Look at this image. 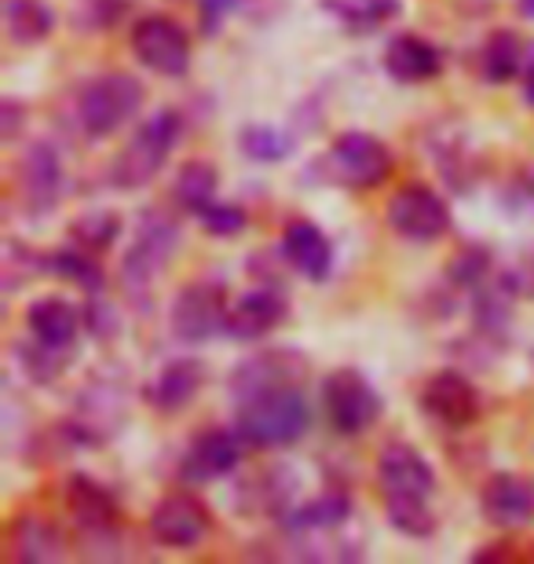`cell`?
Here are the masks:
<instances>
[{"label":"cell","instance_id":"obj_1","mask_svg":"<svg viewBox=\"0 0 534 564\" xmlns=\"http://www.w3.org/2000/svg\"><path fill=\"white\" fill-rule=\"evenodd\" d=\"M235 429L242 440L257 451H275L293 447L308 436L312 429V408L297 389H279V392H260L253 400L238 403Z\"/></svg>","mask_w":534,"mask_h":564},{"label":"cell","instance_id":"obj_2","mask_svg":"<svg viewBox=\"0 0 534 564\" xmlns=\"http://www.w3.org/2000/svg\"><path fill=\"white\" fill-rule=\"evenodd\" d=\"M179 137H184V118H179V110H173V107L154 110V115L135 129V137L124 143L118 162H113V169H110L113 187L140 191L151 184V180L165 169Z\"/></svg>","mask_w":534,"mask_h":564},{"label":"cell","instance_id":"obj_3","mask_svg":"<svg viewBox=\"0 0 534 564\" xmlns=\"http://www.w3.org/2000/svg\"><path fill=\"white\" fill-rule=\"evenodd\" d=\"M179 246V228L165 209H146L140 224H135V239L129 246L121 261V290L129 293L135 304H143V297L151 301L154 282L162 279L168 257Z\"/></svg>","mask_w":534,"mask_h":564},{"label":"cell","instance_id":"obj_4","mask_svg":"<svg viewBox=\"0 0 534 564\" xmlns=\"http://www.w3.org/2000/svg\"><path fill=\"white\" fill-rule=\"evenodd\" d=\"M129 414V389L121 378L96 375L77 392L74 414L63 422V436L70 447H103L107 440L124 425Z\"/></svg>","mask_w":534,"mask_h":564},{"label":"cell","instance_id":"obj_5","mask_svg":"<svg viewBox=\"0 0 534 564\" xmlns=\"http://www.w3.org/2000/svg\"><path fill=\"white\" fill-rule=\"evenodd\" d=\"M143 107V85L132 74H99L77 96V126L88 140L113 137Z\"/></svg>","mask_w":534,"mask_h":564},{"label":"cell","instance_id":"obj_6","mask_svg":"<svg viewBox=\"0 0 534 564\" xmlns=\"http://www.w3.org/2000/svg\"><path fill=\"white\" fill-rule=\"evenodd\" d=\"M323 169H326L329 184L370 191L389 180L392 151H389V143L370 137V132H340V137L329 143Z\"/></svg>","mask_w":534,"mask_h":564},{"label":"cell","instance_id":"obj_7","mask_svg":"<svg viewBox=\"0 0 534 564\" xmlns=\"http://www.w3.org/2000/svg\"><path fill=\"white\" fill-rule=\"evenodd\" d=\"M323 411L326 422L337 429L340 436H362L367 429L381 419L384 400L381 392L370 386L367 375L351 367H340L323 381Z\"/></svg>","mask_w":534,"mask_h":564},{"label":"cell","instance_id":"obj_8","mask_svg":"<svg viewBox=\"0 0 534 564\" xmlns=\"http://www.w3.org/2000/svg\"><path fill=\"white\" fill-rule=\"evenodd\" d=\"M312 375V364L304 352H293V348H268L260 356H249L246 364H238L227 378L231 386L235 403L253 400L260 392H279V389H297L304 386V378Z\"/></svg>","mask_w":534,"mask_h":564},{"label":"cell","instance_id":"obj_9","mask_svg":"<svg viewBox=\"0 0 534 564\" xmlns=\"http://www.w3.org/2000/svg\"><path fill=\"white\" fill-rule=\"evenodd\" d=\"M132 55L157 77H184L190 70V37L176 19L146 15L132 26Z\"/></svg>","mask_w":534,"mask_h":564},{"label":"cell","instance_id":"obj_10","mask_svg":"<svg viewBox=\"0 0 534 564\" xmlns=\"http://www.w3.org/2000/svg\"><path fill=\"white\" fill-rule=\"evenodd\" d=\"M389 224L411 242H436L450 231V206L439 198V191L406 184L389 198Z\"/></svg>","mask_w":534,"mask_h":564},{"label":"cell","instance_id":"obj_11","mask_svg":"<svg viewBox=\"0 0 534 564\" xmlns=\"http://www.w3.org/2000/svg\"><path fill=\"white\" fill-rule=\"evenodd\" d=\"M227 293L220 282H190L173 301V334L187 345H201L224 334L227 326Z\"/></svg>","mask_w":534,"mask_h":564},{"label":"cell","instance_id":"obj_12","mask_svg":"<svg viewBox=\"0 0 534 564\" xmlns=\"http://www.w3.org/2000/svg\"><path fill=\"white\" fill-rule=\"evenodd\" d=\"M15 187H19V198H22V206H26V213H37L41 217V213L55 209V202H59L66 191L63 154L55 151L48 140L30 143L19 158Z\"/></svg>","mask_w":534,"mask_h":564},{"label":"cell","instance_id":"obj_13","mask_svg":"<svg viewBox=\"0 0 534 564\" xmlns=\"http://www.w3.org/2000/svg\"><path fill=\"white\" fill-rule=\"evenodd\" d=\"M378 484L384 502L392 499H432L436 491V469L417 447L395 440L378 455Z\"/></svg>","mask_w":534,"mask_h":564},{"label":"cell","instance_id":"obj_14","mask_svg":"<svg viewBox=\"0 0 534 564\" xmlns=\"http://www.w3.org/2000/svg\"><path fill=\"white\" fill-rule=\"evenodd\" d=\"M212 532V513L190 495H168L151 513V539L165 550H195Z\"/></svg>","mask_w":534,"mask_h":564},{"label":"cell","instance_id":"obj_15","mask_svg":"<svg viewBox=\"0 0 534 564\" xmlns=\"http://www.w3.org/2000/svg\"><path fill=\"white\" fill-rule=\"evenodd\" d=\"M242 447H249L238 429H209L179 458V477L187 484H212L242 466Z\"/></svg>","mask_w":534,"mask_h":564},{"label":"cell","instance_id":"obj_16","mask_svg":"<svg viewBox=\"0 0 534 564\" xmlns=\"http://www.w3.org/2000/svg\"><path fill=\"white\" fill-rule=\"evenodd\" d=\"M422 408L428 419H436L447 429H469L476 419H480V392L469 381V375L461 370H439L432 375L422 389Z\"/></svg>","mask_w":534,"mask_h":564},{"label":"cell","instance_id":"obj_17","mask_svg":"<svg viewBox=\"0 0 534 564\" xmlns=\"http://www.w3.org/2000/svg\"><path fill=\"white\" fill-rule=\"evenodd\" d=\"M480 506L487 524L502 528V532H520L534 524V484L520 473H494L483 484Z\"/></svg>","mask_w":534,"mask_h":564},{"label":"cell","instance_id":"obj_18","mask_svg":"<svg viewBox=\"0 0 534 564\" xmlns=\"http://www.w3.org/2000/svg\"><path fill=\"white\" fill-rule=\"evenodd\" d=\"M286 315H290V304L275 286H257V290L242 293V297L227 308L224 334L235 337V341H260L264 334L282 326Z\"/></svg>","mask_w":534,"mask_h":564},{"label":"cell","instance_id":"obj_19","mask_svg":"<svg viewBox=\"0 0 534 564\" xmlns=\"http://www.w3.org/2000/svg\"><path fill=\"white\" fill-rule=\"evenodd\" d=\"M66 506H70L74 524L81 528L88 539H110L121 524V510H118L113 491L92 477H74L66 484Z\"/></svg>","mask_w":534,"mask_h":564},{"label":"cell","instance_id":"obj_20","mask_svg":"<svg viewBox=\"0 0 534 564\" xmlns=\"http://www.w3.org/2000/svg\"><path fill=\"white\" fill-rule=\"evenodd\" d=\"M534 70V41L524 37L520 30H494L483 41L480 52V74L491 85H509V82H524Z\"/></svg>","mask_w":534,"mask_h":564},{"label":"cell","instance_id":"obj_21","mask_svg":"<svg viewBox=\"0 0 534 564\" xmlns=\"http://www.w3.org/2000/svg\"><path fill=\"white\" fill-rule=\"evenodd\" d=\"M201 386H206V364L195 356H184V359H173V364H165L162 370H157L143 397L154 411L176 414V411H184L198 400Z\"/></svg>","mask_w":534,"mask_h":564},{"label":"cell","instance_id":"obj_22","mask_svg":"<svg viewBox=\"0 0 534 564\" xmlns=\"http://www.w3.org/2000/svg\"><path fill=\"white\" fill-rule=\"evenodd\" d=\"M282 257L286 264L308 282H326L334 272V246H329L326 231L312 220H293L282 231Z\"/></svg>","mask_w":534,"mask_h":564},{"label":"cell","instance_id":"obj_23","mask_svg":"<svg viewBox=\"0 0 534 564\" xmlns=\"http://www.w3.org/2000/svg\"><path fill=\"white\" fill-rule=\"evenodd\" d=\"M384 70L403 85H422V82H432V77H439L443 52L428 37H422V33H400V37H392L389 48H384Z\"/></svg>","mask_w":534,"mask_h":564},{"label":"cell","instance_id":"obj_24","mask_svg":"<svg viewBox=\"0 0 534 564\" xmlns=\"http://www.w3.org/2000/svg\"><path fill=\"white\" fill-rule=\"evenodd\" d=\"M351 517V499L345 491H323L312 502H293L286 513L279 517V528L286 535H326L345 528Z\"/></svg>","mask_w":534,"mask_h":564},{"label":"cell","instance_id":"obj_25","mask_svg":"<svg viewBox=\"0 0 534 564\" xmlns=\"http://www.w3.org/2000/svg\"><path fill=\"white\" fill-rule=\"evenodd\" d=\"M26 326H30V334L44 345L74 348L77 334H81V326H85V315L63 297H41L26 308Z\"/></svg>","mask_w":534,"mask_h":564},{"label":"cell","instance_id":"obj_26","mask_svg":"<svg viewBox=\"0 0 534 564\" xmlns=\"http://www.w3.org/2000/svg\"><path fill=\"white\" fill-rule=\"evenodd\" d=\"M11 557L37 561V564L63 561L66 557V539L48 517L22 513V517H15V524H11Z\"/></svg>","mask_w":534,"mask_h":564},{"label":"cell","instance_id":"obj_27","mask_svg":"<svg viewBox=\"0 0 534 564\" xmlns=\"http://www.w3.org/2000/svg\"><path fill=\"white\" fill-rule=\"evenodd\" d=\"M297 502V480L286 469H260L257 477L242 484V510L246 513H268L279 517Z\"/></svg>","mask_w":534,"mask_h":564},{"label":"cell","instance_id":"obj_28","mask_svg":"<svg viewBox=\"0 0 534 564\" xmlns=\"http://www.w3.org/2000/svg\"><path fill=\"white\" fill-rule=\"evenodd\" d=\"M432 162L447 180V187L454 191H469L476 184V158L472 147L461 132H447V129H432Z\"/></svg>","mask_w":534,"mask_h":564},{"label":"cell","instance_id":"obj_29","mask_svg":"<svg viewBox=\"0 0 534 564\" xmlns=\"http://www.w3.org/2000/svg\"><path fill=\"white\" fill-rule=\"evenodd\" d=\"M4 30L11 44L33 48L52 37L55 11L48 8V0H4Z\"/></svg>","mask_w":534,"mask_h":564},{"label":"cell","instance_id":"obj_30","mask_svg":"<svg viewBox=\"0 0 534 564\" xmlns=\"http://www.w3.org/2000/svg\"><path fill=\"white\" fill-rule=\"evenodd\" d=\"M323 8L356 37H370L400 15V0H323Z\"/></svg>","mask_w":534,"mask_h":564},{"label":"cell","instance_id":"obj_31","mask_svg":"<svg viewBox=\"0 0 534 564\" xmlns=\"http://www.w3.org/2000/svg\"><path fill=\"white\" fill-rule=\"evenodd\" d=\"M216 191H220V173H216L212 162H201V158H190L176 169V180H173V202L179 209L187 213H198L216 202Z\"/></svg>","mask_w":534,"mask_h":564},{"label":"cell","instance_id":"obj_32","mask_svg":"<svg viewBox=\"0 0 534 564\" xmlns=\"http://www.w3.org/2000/svg\"><path fill=\"white\" fill-rule=\"evenodd\" d=\"M44 275H59L66 282H74V286L85 290L88 297H92V293H103V286H107V275H103V268H99L96 253L85 250V246L44 253Z\"/></svg>","mask_w":534,"mask_h":564},{"label":"cell","instance_id":"obj_33","mask_svg":"<svg viewBox=\"0 0 534 564\" xmlns=\"http://www.w3.org/2000/svg\"><path fill=\"white\" fill-rule=\"evenodd\" d=\"M19 364L26 370L30 381H37V386H52L55 378L66 375V367L74 364V348H59V345H44L33 337V345H22L19 348Z\"/></svg>","mask_w":534,"mask_h":564},{"label":"cell","instance_id":"obj_34","mask_svg":"<svg viewBox=\"0 0 534 564\" xmlns=\"http://www.w3.org/2000/svg\"><path fill=\"white\" fill-rule=\"evenodd\" d=\"M118 235H121V217L113 209H88L70 224L74 246H85V250H92V253L110 250Z\"/></svg>","mask_w":534,"mask_h":564},{"label":"cell","instance_id":"obj_35","mask_svg":"<svg viewBox=\"0 0 534 564\" xmlns=\"http://www.w3.org/2000/svg\"><path fill=\"white\" fill-rule=\"evenodd\" d=\"M494 272H498V264H494L491 250H483V246H465V250L454 253V261L447 264V279L465 293H472V290H480L483 282H491Z\"/></svg>","mask_w":534,"mask_h":564},{"label":"cell","instance_id":"obj_36","mask_svg":"<svg viewBox=\"0 0 534 564\" xmlns=\"http://www.w3.org/2000/svg\"><path fill=\"white\" fill-rule=\"evenodd\" d=\"M238 143H242V154L249 162H268V165L282 162L293 151V137L279 126H246Z\"/></svg>","mask_w":534,"mask_h":564},{"label":"cell","instance_id":"obj_37","mask_svg":"<svg viewBox=\"0 0 534 564\" xmlns=\"http://www.w3.org/2000/svg\"><path fill=\"white\" fill-rule=\"evenodd\" d=\"M384 513H389V521L400 535L428 539L436 532V510H432L428 499H392L384 502Z\"/></svg>","mask_w":534,"mask_h":564},{"label":"cell","instance_id":"obj_38","mask_svg":"<svg viewBox=\"0 0 534 564\" xmlns=\"http://www.w3.org/2000/svg\"><path fill=\"white\" fill-rule=\"evenodd\" d=\"M140 4V0H77V11H74V22L77 30H110L129 15V11Z\"/></svg>","mask_w":534,"mask_h":564},{"label":"cell","instance_id":"obj_39","mask_svg":"<svg viewBox=\"0 0 534 564\" xmlns=\"http://www.w3.org/2000/svg\"><path fill=\"white\" fill-rule=\"evenodd\" d=\"M33 275H44V253L30 250L15 239H8L4 246V290H19L22 282L33 279Z\"/></svg>","mask_w":534,"mask_h":564},{"label":"cell","instance_id":"obj_40","mask_svg":"<svg viewBox=\"0 0 534 564\" xmlns=\"http://www.w3.org/2000/svg\"><path fill=\"white\" fill-rule=\"evenodd\" d=\"M198 220L212 239H235V235L246 231L249 213L242 206H235V202H209V206L198 213Z\"/></svg>","mask_w":534,"mask_h":564},{"label":"cell","instance_id":"obj_41","mask_svg":"<svg viewBox=\"0 0 534 564\" xmlns=\"http://www.w3.org/2000/svg\"><path fill=\"white\" fill-rule=\"evenodd\" d=\"M85 326H88V334L99 337V341H110V337L118 334V319L110 315V304L99 297V293H92V304L85 308Z\"/></svg>","mask_w":534,"mask_h":564},{"label":"cell","instance_id":"obj_42","mask_svg":"<svg viewBox=\"0 0 534 564\" xmlns=\"http://www.w3.org/2000/svg\"><path fill=\"white\" fill-rule=\"evenodd\" d=\"M246 4H253V0H201V30L212 37V33L220 30L231 15H238Z\"/></svg>","mask_w":534,"mask_h":564},{"label":"cell","instance_id":"obj_43","mask_svg":"<svg viewBox=\"0 0 534 564\" xmlns=\"http://www.w3.org/2000/svg\"><path fill=\"white\" fill-rule=\"evenodd\" d=\"M22 118H26V107L19 99H4L0 104V140L11 143L22 132Z\"/></svg>","mask_w":534,"mask_h":564},{"label":"cell","instance_id":"obj_44","mask_svg":"<svg viewBox=\"0 0 534 564\" xmlns=\"http://www.w3.org/2000/svg\"><path fill=\"white\" fill-rule=\"evenodd\" d=\"M509 202H513L516 209L524 213H534V165L524 169L516 180H513V191H509Z\"/></svg>","mask_w":534,"mask_h":564},{"label":"cell","instance_id":"obj_45","mask_svg":"<svg viewBox=\"0 0 534 564\" xmlns=\"http://www.w3.org/2000/svg\"><path fill=\"white\" fill-rule=\"evenodd\" d=\"M524 104H527V107L534 110V70H531V74L524 77Z\"/></svg>","mask_w":534,"mask_h":564},{"label":"cell","instance_id":"obj_46","mask_svg":"<svg viewBox=\"0 0 534 564\" xmlns=\"http://www.w3.org/2000/svg\"><path fill=\"white\" fill-rule=\"evenodd\" d=\"M516 8H520V15H524V19H534V0H516Z\"/></svg>","mask_w":534,"mask_h":564},{"label":"cell","instance_id":"obj_47","mask_svg":"<svg viewBox=\"0 0 534 564\" xmlns=\"http://www.w3.org/2000/svg\"><path fill=\"white\" fill-rule=\"evenodd\" d=\"M531 367H534V348H531Z\"/></svg>","mask_w":534,"mask_h":564}]
</instances>
